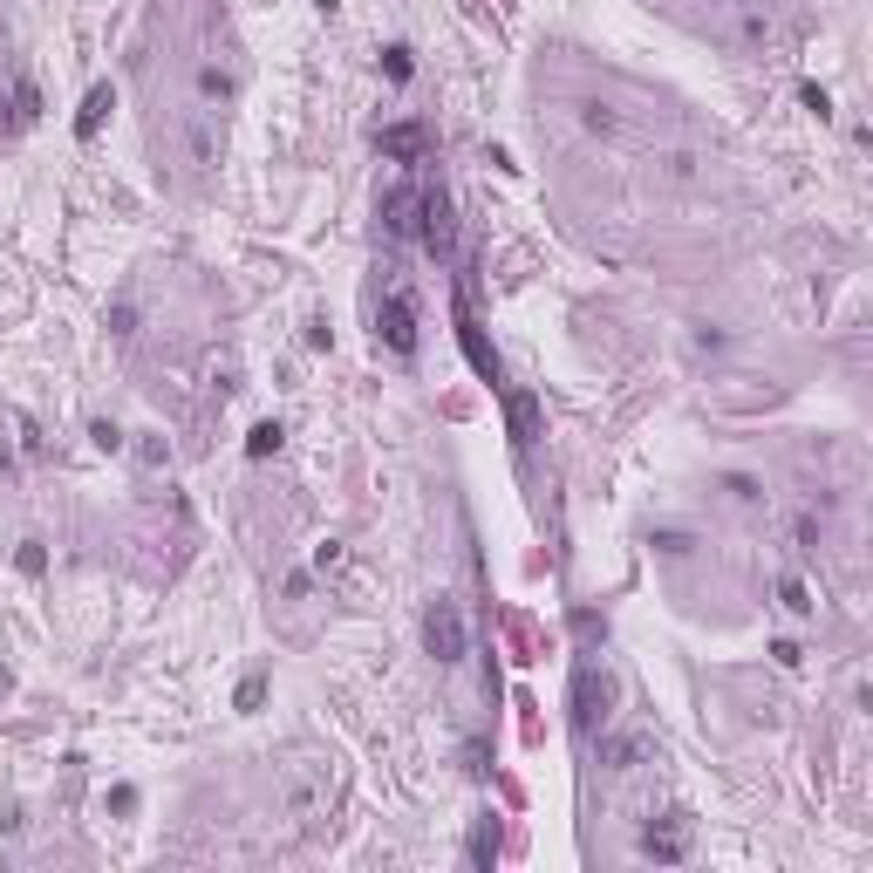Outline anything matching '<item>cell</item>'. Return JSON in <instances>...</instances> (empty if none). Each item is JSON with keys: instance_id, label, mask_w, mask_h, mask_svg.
<instances>
[{"instance_id": "obj_9", "label": "cell", "mask_w": 873, "mask_h": 873, "mask_svg": "<svg viewBox=\"0 0 873 873\" xmlns=\"http://www.w3.org/2000/svg\"><path fill=\"white\" fill-rule=\"evenodd\" d=\"M410 212H417V191H410V185H396L389 198H382V226H389V232H410V226H417Z\"/></svg>"}, {"instance_id": "obj_10", "label": "cell", "mask_w": 873, "mask_h": 873, "mask_svg": "<svg viewBox=\"0 0 873 873\" xmlns=\"http://www.w3.org/2000/svg\"><path fill=\"white\" fill-rule=\"evenodd\" d=\"M110 103H116L110 89H89V103H82V116H76V130H82V137H96V123H103V110H110Z\"/></svg>"}, {"instance_id": "obj_8", "label": "cell", "mask_w": 873, "mask_h": 873, "mask_svg": "<svg viewBox=\"0 0 873 873\" xmlns=\"http://www.w3.org/2000/svg\"><path fill=\"white\" fill-rule=\"evenodd\" d=\"M648 853H655V860H683V853H689V819H683V812H669V826L648 833Z\"/></svg>"}, {"instance_id": "obj_2", "label": "cell", "mask_w": 873, "mask_h": 873, "mask_svg": "<svg viewBox=\"0 0 873 873\" xmlns=\"http://www.w3.org/2000/svg\"><path fill=\"white\" fill-rule=\"evenodd\" d=\"M423 642H430V655L437 662H464V614H457V601H430V614H423Z\"/></svg>"}, {"instance_id": "obj_11", "label": "cell", "mask_w": 873, "mask_h": 873, "mask_svg": "<svg viewBox=\"0 0 873 873\" xmlns=\"http://www.w3.org/2000/svg\"><path fill=\"white\" fill-rule=\"evenodd\" d=\"M198 96H205V103H212V96L226 103V96H232V76L219 69V62H205V69H198Z\"/></svg>"}, {"instance_id": "obj_6", "label": "cell", "mask_w": 873, "mask_h": 873, "mask_svg": "<svg viewBox=\"0 0 873 873\" xmlns=\"http://www.w3.org/2000/svg\"><path fill=\"white\" fill-rule=\"evenodd\" d=\"M642 758H648V737H635V730H614V737H601V764H608V771H635Z\"/></svg>"}, {"instance_id": "obj_4", "label": "cell", "mask_w": 873, "mask_h": 873, "mask_svg": "<svg viewBox=\"0 0 873 873\" xmlns=\"http://www.w3.org/2000/svg\"><path fill=\"white\" fill-rule=\"evenodd\" d=\"M417 232H423V246L430 253H451V239H457V226H451V198L444 191H417Z\"/></svg>"}, {"instance_id": "obj_5", "label": "cell", "mask_w": 873, "mask_h": 873, "mask_svg": "<svg viewBox=\"0 0 873 873\" xmlns=\"http://www.w3.org/2000/svg\"><path fill=\"white\" fill-rule=\"evenodd\" d=\"M382 342L396 348V355H410V348H417V314H410V301H403V294H389V301H382Z\"/></svg>"}, {"instance_id": "obj_1", "label": "cell", "mask_w": 873, "mask_h": 873, "mask_svg": "<svg viewBox=\"0 0 873 873\" xmlns=\"http://www.w3.org/2000/svg\"><path fill=\"white\" fill-rule=\"evenodd\" d=\"M178 144H185V164L212 171L226 157V130H219V110H185L178 116Z\"/></svg>"}, {"instance_id": "obj_13", "label": "cell", "mask_w": 873, "mask_h": 873, "mask_svg": "<svg viewBox=\"0 0 873 873\" xmlns=\"http://www.w3.org/2000/svg\"><path fill=\"white\" fill-rule=\"evenodd\" d=\"M382 144H389V151H396V157H417V144H423V137H417V130H389Z\"/></svg>"}, {"instance_id": "obj_3", "label": "cell", "mask_w": 873, "mask_h": 873, "mask_svg": "<svg viewBox=\"0 0 873 873\" xmlns=\"http://www.w3.org/2000/svg\"><path fill=\"white\" fill-rule=\"evenodd\" d=\"M608 703H614V683L601 669H580V676H573V723H580V730H594V723L608 717Z\"/></svg>"}, {"instance_id": "obj_15", "label": "cell", "mask_w": 873, "mask_h": 873, "mask_svg": "<svg viewBox=\"0 0 873 873\" xmlns=\"http://www.w3.org/2000/svg\"><path fill=\"white\" fill-rule=\"evenodd\" d=\"M321 7H335V0H321Z\"/></svg>"}, {"instance_id": "obj_14", "label": "cell", "mask_w": 873, "mask_h": 873, "mask_svg": "<svg viewBox=\"0 0 873 873\" xmlns=\"http://www.w3.org/2000/svg\"><path fill=\"white\" fill-rule=\"evenodd\" d=\"M778 594H785V608H792V614H812V601H805V587H798V580H785Z\"/></svg>"}, {"instance_id": "obj_12", "label": "cell", "mask_w": 873, "mask_h": 873, "mask_svg": "<svg viewBox=\"0 0 873 873\" xmlns=\"http://www.w3.org/2000/svg\"><path fill=\"white\" fill-rule=\"evenodd\" d=\"M246 451H253V457H266V451H280V423H260V430H253V444H246Z\"/></svg>"}, {"instance_id": "obj_7", "label": "cell", "mask_w": 873, "mask_h": 873, "mask_svg": "<svg viewBox=\"0 0 873 873\" xmlns=\"http://www.w3.org/2000/svg\"><path fill=\"white\" fill-rule=\"evenodd\" d=\"M505 417H512V444L526 451L532 437H539V396H526V389H519V396L505 403Z\"/></svg>"}]
</instances>
